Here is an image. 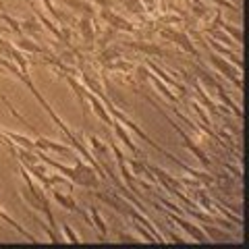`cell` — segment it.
Listing matches in <instances>:
<instances>
[{
  "label": "cell",
  "mask_w": 249,
  "mask_h": 249,
  "mask_svg": "<svg viewBox=\"0 0 249 249\" xmlns=\"http://www.w3.org/2000/svg\"><path fill=\"white\" fill-rule=\"evenodd\" d=\"M162 36L168 37V40H173L175 44H178L185 52L193 54V56H199V52L196 50V46H193V42H189V37H187L185 34H178V31H170V29H164L162 31Z\"/></svg>",
  "instance_id": "6da1fadb"
},
{
  "label": "cell",
  "mask_w": 249,
  "mask_h": 249,
  "mask_svg": "<svg viewBox=\"0 0 249 249\" xmlns=\"http://www.w3.org/2000/svg\"><path fill=\"white\" fill-rule=\"evenodd\" d=\"M102 19H104V21H108V25H112V27H116V29L135 31L133 23L127 21V19H123V17H119V15H114L112 11H108V9H102Z\"/></svg>",
  "instance_id": "7a4b0ae2"
},
{
  "label": "cell",
  "mask_w": 249,
  "mask_h": 249,
  "mask_svg": "<svg viewBox=\"0 0 249 249\" xmlns=\"http://www.w3.org/2000/svg\"><path fill=\"white\" fill-rule=\"evenodd\" d=\"M212 65L218 69V71H220V73H224V75H227L229 77V79H232V81H235V85H237V88L239 89H243V83H241V81H237V69L235 67H231L229 65V62L227 60H222L220 56H216V54H212Z\"/></svg>",
  "instance_id": "3957f363"
},
{
  "label": "cell",
  "mask_w": 249,
  "mask_h": 249,
  "mask_svg": "<svg viewBox=\"0 0 249 249\" xmlns=\"http://www.w3.org/2000/svg\"><path fill=\"white\" fill-rule=\"evenodd\" d=\"M173 220H175L177 224H181V227H183L187 232H189V235H191L193 239H196V241H199V243H204V241H206V232L201 231V229H197L196 224L187 222V220H183V218H175V216H173Z\"/></svg>",
  "instance_id": "277c9868"
},
{
  "label": "cell",
  "mask_w": 249,
  "mask_h": 249,
  "mask_svg": "<svg viewBox=\"0 0 249 249\" xmlns=\"http://www.w3.org/2000/svg\"><path fill=\"white\" fill-rule=\"evenodd\" d=\"M36 145L42 147V150H52V152H60V154H67V156L73 154L71 147H67V145H62V143H54V142H50V139H44V137L37 139Z\"/></svg>",
  "instance_id": "5b68a950"
},
{
  "label": "cell",
  "mask_w": 249,
  "mask_h": 249,
  "mask_svg": "<svg viewBox=\"0 0 249 249\" xmlns=\"http://www.w3.org/2000/svg\"><path fill=\"white\" fill-rule=\"evenodd\" d=\"M96 197H98V199H102L104 204H108L110 208H114L116 212H121V214H129V212H131L127 206H123L121 201H119V199H114L112 196H106V193H96Z\"/></svg>",
  "instance_id": "8992f818"
},
{
  "label": "cell",
  "mask_w": 249,
  "mask_h": 249,
  "mask_svg": "<svg viewBox=\"0 0 249 249\" xmlns=\"http://www.w3.org/2000/svg\"><path fill=\"white\" fill-rule=\"evenodd\" d=\"M58 2H62L65 6H69V9H75V11H85L88 15H93L91 4H88V2H85V0H58Z\"/></svg>",
  "instance_id": "52a82bcc"
},
{
  "label": "cell",
  "mask_w": 249,
  "mask_h": 249,
  "mask_svg": "<svg viewBox=\"0 0 249 249\" xmlns=\"http://www.w3.org/2000/svg\"><path fill=\"white\" fill-rule=\"evenodd\" d=\"M88 98H89V102H91V106H93V110H96V114H98V116H100V119H102L104 123L110 124V123H112V119H110V116H108V112L104 110L102 102H100V100H98L96 96H91V93H88Z\"/></svg>",
  "instance_id": "ba28073f"
},
{
  "label": "cell",
  "mask_w": 249,
  "mask_h": 249,
  "mask_svg": "<svg viewBox=\"0 0 249 249\" xmlns=\"http://www.w3.org/2000/svg\"><path fill=\"white\" fill-rule=\"evenodd\" d=\"M181 135H183V139H185V145H187V147H189V150H191V152H193V154H196V156H197V158L201 160V164H204V166H210V160H208V156H206V152H201V150H199V147H197L196 143H193V142H191V139H189V137H187V135L183 133V131H181Z\"/></svg>",
  "instance_id": "9c48e42d"
},
{
  "label": "cell",
  "mask_w": 249,
  "mask_h": 249,
  "mask_svg": "<svg viewBox=\"0 0 249 249\" xmlns=\"http://www.w3.org/2000/svg\"><path fill=\"white\" fill-rule=\"evenodd\" d=\"M110 124H112V127H114V131H116V135H119V137L123 139V143H124V145H127V147H129V150H131V152H133V154H139V152H137V147L133 145V142H131V137H129L127 133H124V129L121 127V124H119V123H110Z\"/></svg>",
  "instance_id": "30bf717a"
},
{
  "label": "cell",
  "mask_w": 249,
  "mask_h": 249,
  "mask_svg": "<svg viewBox=\"0 0 249 249\" xmlns=\"http://www.w3.org/2000/svg\"><path fill=\"white\" fill-rule=\"evenodd\" d=\"M52 197L56 199L62 208L71 210V212H73V210H79V208H77V204H75V199H71L69 196H62V193H58V191H52Z\"/></svg>",
  "instance_id": "8fae6325"
},
{
  "label": "cell",
  "mask_w": 249,
  "mask_h": 249,
  "mask_svg": "<svg viewBox=\"0 0 249 249\" xmlns=\"http://www.w3.org/2000/svg\"><path fill=\"white\" fill-rule=\"evenodd\" d=\"M79 29H81V36H83L85 42H93V29H91V19L89 17H83L81 19Z\"/></svg>",
  "instance_id": "7c38bea8"
},
{
  "label": "cell",
  "mask_w": 249,
  "mask_h": 249,
  "mask_svg": "<svg viewBox=\"0 0 249 249\" xmlns=\"http://www.w3.org/2000/svg\"><path fill=\"white\" fill-rule=\"evenodd\" d=\"M17 48H21V50H27V52H34V54H40V52H42L40 46L34 44L31 40H27V37H23V40H19V42H17Z\"/></svg>",
  "instance_id": "4fadbf2b"
},
{
  "label": "cell",
  "mask_w": 249,
  "mask_h": 249,
  "mask_svg": "<svg viewBox=\"0 0 249 249\" xmlns=\"http://www.w3.org/2000/svg\"><path fill=\"white\" fill-rule=\"evenodd\" d=\"M89 143H91V147H93V152H96L98 158H102V156L108 152V147H106L102 142H100L98 137H89Z\"/></svg>",
  "instance_id": "5bb4252c"
},
{
  "label": "cell",
  "mask_w": 249,
  "mask_h": 249,
  "mask_svg": "<svg viewBox=\"0 0 249 249\" xmlns=\"http://www.w3.org/2000/svg\"><path fill=\"white\" fill-rule=\"evenodd\" d=\"M91 216H93V220H96V227H98V231L102 232V237H106V235H108V227L104 224V218L100 216L98 210H91Z\"/></svg>",
  "instance_id": "9a60e30c"
},
{
  "label": "cell",
  "mask_w": 249,
  "mask_h": 249,
  "mask_svg": "<svg viewBox=\"0 0 249 249\" xmlns=\"http://www.w3.org/2000/svg\"><path fill=\"white\" fill-rule=\"evenodd\" d=\"M6 135H9V137L13 139V142H17L19 145H25L27 150H34V147H36V143H31L27 137H23V135H19V133H6Z\"/></svg>",
  "instance_id": "2e32d148"
},
{
  "label": "cell",
  "mask_w": 249,
  "mask_h": 249,
  "mask_svg": "<svg viewBox=\"0 0 249 249\" xmlns=\"http://www.w3.org/2000/svg\"><path fill=\"white\" fill-rule=\"evenodd\" d=\"M147 77H150V79H152V81H154L156 85H158V89H160L162 93H164V96H166V98L170 100V102H177V98H175V96H173V93H170V91H168V88H166V85H164V83H160V81H158V79H156V77H154V75H147Z\"/></svg>",
  "instance_id": "e0dca14e"
},
{
  "label": "cell",
  "mask_w": 249,
  "mask_h": 249,
  "mask_svg": "<svg viewBox=\"0 0 249 249\" xmlns=\"http://www.w3.org/2000/svg\"><path fill=\"white\" fill-rule=\"evenodd\" d=\"M23 29L31 31V34H40V31H42V27L37 25V21H34V19H29V21H23Z\"/></svg>",
  "instance_id": "ac0fdd59"
},
{
  "label": "cell",
  "mask_w": 249,
  "mask_h": 249,
  "mask_svg": "<svg viewBox=\"0 0 249 249\" xmlns=\"http://www.w3.org/2000/svg\"><path fill=\"white\" fill-rule=\"evenodd\" d=\"M210 36H212V37H216V40H220V42H224L227 46H235L229 36H224V34H220V31H216V29H210Z\"/></svg>",
  "instance_id": "d6986e66"
},
{
  "label": "cell",
  "mask_w": 249,
  "mask_h": 249,
  "mask_svg": "<svg viewBox=\"0 0 249 249\" xmlns=\"http://www.w3.org/2000/svg\"><path fill=\"white\" fill-rule=\"evenodd\" d=\"M224 29H227L229 31V34H232V36H235L237 37V42H243V31H241V29H237V27H232V25H227V23H224V25H222Z\"/></svg>",
  "instance_id": "ffe728a7"
},
{
  "label": "cell",
  "mask_w": 249,
  "mask_h": 249,
  "mask_svg": "<svg viewBox=\"0 0 249 249\" xmlns=\"http://www.w3.org/2000/svg\"><path fill=\"white\" fill-rule=\"evenodd\" d=\"M62 231H65V235H67V239L71 241V243H81V241H79V237H77L75 232L71 231V227H69V224H65V227H62Z\"/></svg>",
  "instance_id": "44dd1931"
},
{
  "label": "cell",
  "mask_w": 249,
  "mask_h": 249,
  "mask_svg": "<svg viewBox=\"0 0 249 249\" xmlns=\"http://www.w3.org/2000/svg\"><path fill=\"white\" fill-rule=\"evenodd\" d=\"M206 232H208V237H212L214 241H220V239H224V237H227V235H224V232L216 231V229H212V227H206Z\"/></svg>",
  "instance_id": "7402d4cb"
},
{
  "label": "cell",
  "mask_w": 249,
  "mask_h": 249,
  "mask_svg": "<svg viewBox=\"0 0 249 249\" xmlns=\"http://www.w3.org/2000/svg\"><path fill=\"white\" fill-rule=\"evenodd\" d=\"M199 79L204 81V83L208 85V88H216V89H218V83H216V81L212 79V77H208L206 73H199Z\"/></svg>",
  "instance_id": "603a6c76"
},
{
  "label": "cell",
  "mask_w": 249,
  "mask_h": 249,
  "mask_svg": "<svg viewBox=\"0 0 249 249\" xmlns=\"http://www.w3.org/2000/svg\"><path fill=\"white\" fill-rule=\"evenodd\" d=\"M110 69H124V71H127V69H131V65L129 62H116V65H112Z\"/></svg>",
  "instance_id": "cb8c5ba5"
},
{
  "label": "cell",
  "mask_w": 249,
  "mask_h": 249,
  "mask_svg": "<svg viewBox=\"0 0 249 249\" xmlns=\"http://www.w3.org/2000/svg\"><path fill=\"white\" fill-rule=\"evenodd\" d=\"M96 4H100L102 9H108V4H110V0H93Z\"/></svg>",
  "instance_id": "d4e9b609"
},
{
  "label": "cell",
  "mask_w": 249,
  "mask_h": 249,
  "mask_svg": "<svg viewBox=\"0 0 249 249\" xmlns=\"http://www.w3.org/2000/svg\"><path fill=\"white\" fill-rule=\"evenodd\" d=\"M2 71H4V69H2V67H0V73H2Z\"/></svg>",
  "instance_id": "484cf974"
},
{
  "label": "cell",
  "mask_w": 249,
  "mask_h": 249,
  "mask_svg": "<svg viewBox=\"0 0 249 249\" xmlns=\"http://www.w3.org/2000/svg\"><path fill=\"white\" fill-rule=\"evenodd\" d=\"M0 6H2V0H0Z\"/></svg>",
  "instance_id": "4316f807"
}]
</instances>
